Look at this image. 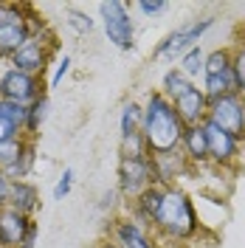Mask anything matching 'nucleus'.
Segmentation results:
<instances>
[{
    "label": "nucleus",
    "instance_id": "1",
    "mask_svg": "<svg viewBox=\"0 0 245 248\" xmlns=\"http://www.w3.org/2000/svg\"><path fill=\"white\" fill-rule=\"evenodd\" d=\"M144 144H147V155H164L181 147L186 127L178 116L175 105L169 102L164 93L158 91L150 96L147 108H144Z\"/></svg>",
    "mask_w": 245,
    "mask_h": 248
},
{
    "label": "nucleus",
    "instance_id": "2",
    "mask_svg": "<svg viewBox=\"0 0 245 248\" xmlns=\"http://www.w3.org/2000/svg\"><path fill=\"white\" fill-rule=\"evenodd\" d=\"M153 226L158 234H164L169 240H189L198 234V215L195 206L186 198V192H181L178 186H164L161 195V206L153 217Z\"/></svg>",
    "mask_w": 245,
    "mask_h": 248
},
{
    "label": "nucleus",
    "instance_id": "3",
    "mask_svg": "<svg viewBox=\"0 0 245 248\" xmlns=\"http://www.w3.org/2000/svg\"><path fill=\"white\" fill-rule=\"evenodd\" d=\"M29 6L0 3V57H15L29 37H37L43 26H31L26 20Z\"/></svg>",
    "mask_w": 245,
    "mask_h": 248
},
{
    "label": "nucleus",
    "instance_id": "4",
    "mask_svg": "<svg viewBox=\"0 0 245 248\" xmlns=\"http://www.w3.org/2000/svg\"><path fill=\"white\" fill-rule=\"evenodd\" d=\"M203 93L212 99L220 96H231L237 91V77H234V60H231L229 48H217L212 54H206V65H203Z\"/></svg>",
    "mask_w": 245,
    "mask_h": 248
},
{
    "label": "nucleus",
    "instance_id": "5",
    "mask_svg": "<svg viewBox=\"0 0 245 248\" xmlns=\"http://www.w3.org/2000/svg\"><path fill=\"white\" fill-rule=\"evenodd\" d=\"M214 127H220L223 133L234 136L237 141L245 139V96L231 93V96H220L209 102V119Z\"/></svg>",
    "mask_w": 245,
    "mask_h": 248
},
{
    "label": "nucleus",
    "instance_id": "6",
    "mask_svg": "<svg viewBox=\"0 0 245 248\" xmlns=\"http://www.w3.org/2000/svg\"><path fill=\"white\" fill-rule=\"evenodd\" d=\"M119 186H122V192L127 198H138L150 186H158L153 158L150 155H144V158H122L119 161Z\"/></svg>",
    "mask_w": 245,
    "mask_h": 248
},
{
    "label": "nucleus",
    "instance_id": "7",
    "mask_svg": "<svg viewBox=\"0 0 245 248\" xmlns=\"http://www.w3.org/2000/svg\"><path fill=\"white\" fill-rule=\"evenodd\" d=\"M99 12H102L105 31H107V37H110L113 46L122 48V51H130V48L136 46V43H133V37H136V26H133L130 12H127L124 3H119V0H105V3L99 6Z\"/></svg>",
    "mask_w": 245,
    "mask_h": 248
},
{
    "label": "nucleus",
    "instance_id": "8",
    "mask_svg": "<svg viewBox=\"0 0 245 248\" xmlns=\"http://www.w3.org/2000/svg\"><path fill=\"white\" fill-rule=\"evenodd\" d=\"M212 26H214V17H206V20H195V23H189V26H181V29L172 31L167 40L155 48V57H158V60H175L178 54L184 57L186 51L195 48V43H198Z\"/></svg>",
    "mask_w": 245,
    "mask_h": 248
},
{
    "label": "nucleus",
    "instance_id": "9",
    "mask_svg": "<svg viewBox=\"0 0 245 248\" xmlns=\"http://www.w3.org/2000/svg\"><path fill=\"white\" fill-rule=\"evenodd\" d=\"M0 99L3 102H12V105H26V108H31L40 99V79L12 68V71H6L0 77Z\"/></svg>",
    "mask_w": 245,
    "mask_h": 248
},
{
    "label": "nucleus",
    "instance_id": "10",
    "mask_svg": "<svg viewBox=\"0 0 245 248\" xmlns=\"http://www.w3.org/2000/svg\"><path fill=\"white\" fill-rule=\"evenodd\" d=\"M172 105L178 110L184 127H198L209 119V96L203 93V88L192 85L189 91H184L178 99H172Z\"/></svg>",
    "mask_w": 245,
    "mask_h": 248
},
{
    "label": "nucleus",
    "instance_id": "11",
    "mask_svg": "<svg viewBox=\"0 0 245 248\" xmlns=\"http://www.w3.org/2000/svg\"><path fill=\"white\" fill-rule=\"evenodd\" d=\"M31 223L23 212H17L12 206H3L0 209V246L3 248H20V243L26 240Z\"/></svg>",
    "mask_w": 245,
    "mask_h": 248
},
{
    "label": "nucleus",
    "instance_id": "12",
    "mask_svg": "<svg viewBox=\"0 0 245 248\" xmlns=\"http://www.w3.org/2000/svg\"><path fill=\"white\" fill-rule=\"evenodd\" d=\"M206 127V139H209V161H214V164H231L234 158H237V150H240V141L229 136V133H223L220 127H214L212 122H203Z\"/></svg>",
    "mask_w": 245,
    "mask_h": 248
},
{
    "label": "nucleus",
    "instance_id": "13",
    "mask_svg": "<svg viewBox=\"0 0 245 248\" xmlns=\"http://www.w3.org/2000/svg\"><path fill=\"white\" fill-rule=\"evenodd\" d=\"M12 62H15L17 71L31 74V77H40V74L46 71V62H48L46 48H43V43H40V34H37V37H29L26 46L12 57Z\"/></svg>",
    "mask_w": 245,
    "mask_h": 248
},
{
    "label": "nucleus",
    "instance_id": "14",
    "mask_svg": "<svg viewBox=\"0 0 245 248\" xmlns=\"http://www.w3.org/2000/svg\"><path fill=\"white\" fill-rule=\"evenodd\" d=\"M110 243L116 248H155L153 237L144 232V226L138 220H119L113 226Z\"/></svg>",
    "mask_w": 245,
    "mask_h": 248
},
{
    "label": "nucleus",
    "instance_id": "15",
    "mask_svg": "<svg viewBox=\"0 0 245 248\" xmlns=\"http://www.w3.org/2000/svg\"><path fill=\"white\" fill-rule=\"evenodd\" d=\"M29 122V108L26 105H12L0 99V141L17 139L20 130H26Z\"/></svg>",
    "mask_w": 245,
    "mask_h": 248
},
{
    "label": "nucleus",
    "instance_id": "16",
    "mask_svg": "<svg viewBox=\"0 0 245 248\" xmlns=\"http://www.w3.org/2000/svg\"><path fill=\"white\" fill-rule=\"evenodd\" d=\"M181 150L192 164H206L209 161V139H206V127H186L184 141H181Z\"/></svg>",
    "mask_w": 245,
    "mask_h": 248
},
{
    "label": "nucleus",
    "instance_id": "17",
    "mask_svg": "<svg viewBox=\"0 0 245 248\" xmlns=\"http://www.w3.org/2000/svg\"><path fill=\"white\" fill-rule=\"evenodd\" d=\"M9 206L29 217L31 212L37 209V189H34L31 184H26V181H15V184H12V198H9Z\"/></svg>",
    "mask_w": 245,
    "mask_h": 248
},
{
    "label": "nucleus",
    "instance_id": "18",
    "mask_svg": "<svg viewBox=\"0 0 245 248\" xmlns=\"http://www.w3.org/2000/svg\"><path fill=\"white\" fill-rule=\"evenodd\" d=\"M144 127V110L138 108L136 102H127L122 110V139H133L141 133Z\"/></svg>",
    "mask_w": 245,
    "mask_h": 248
},
{
    "label": "nucleus",
    "instance_id": "19",
    "mask_svg": "<svg viewBox=\"0 0 245 248\" xmlns=\"http://www.w3.org/2000/svg\"><path fill=\"white\" fill-rule=\"evenodd\" d=\"M161 88H164L161 93H164L169 102H172V99H178L184 91H189V88H192V79L186 77L181 68H172V71H167V77H164V85H161Z\"/></svg>",
    "mask_w": 245,
    "mask_h": 248
},
{
    "label": "nucleus",
    "instance_id": "20",
    "mask_svg": "<svg viewBox=\"0 0 245 248\" xmlns=\"http://www.w3.org/2000/svg\"><path fill=\"white\" fill-rule=\"evenodd\" d=\"M23 153H26V141L23 139L0 141V170H9L12 164H17Z\"/></svg>",
    "mask_w": 245,
    "mask_h": 248
},
{
    "label": "nucleus",
    "instance_id": "21",
    "mask_svg": "<svg viewBox=\"0 0 245 248\" xmlns=\"http://www.w3.org/2000/svg\"><path fill=\"white\" fill-rule=\"evenodd\" d=\"M48 108H51V102H48V96H40L34 105L29 108V122H26V133H37L40 130V124L48 119Z\"/></svg>",
    "mask_w": 245,
    "mask_h": 248
},
{
    "label": "nucleus",
    "instance_id": "22",
    "mask_svg": "<svg viewBox=\"0 0 245 248\" xmlns=\"http://www.w3.org/2000/svg\"><path fill=\"white\" fill-rule=\"evenodd\" d=\"M203 65H206V54L200 51V46H195L192 51H186L184 57H181V65H178V68L192 79V77H198L200 71H203Z\"/></svg>",
    "mask_w": 245,
    "mask_h": 248
},
{
    "label": "nucleus",
    "instance_id": "23",
    "mask_svg": "<svg viewBox=\"0 0 245 248\" xmlns=\"http://www.w3.org/2000/svg\"><path fill=\"white\" fill-rule=\"evenodd\" d=\"M31 164H34V144H26V153L20 155V161L17 164H12L9 170H3L9 178H15V181H20V178H26L31 172Z\"/></svg>",
    "mask_w": 245,
    "mask_h": 248
},
{
    "label": "nucleus",
    "instance_id": "24",
    "mask_svg": "<svg viewBox=\"0 0 245 248\" xmlns=\"http://www.w3.org/2000/svg\"><path fill=\"white\" fill-rule=\"evenodd\" d=\"M231 60H234V77H237V91H240V96H245V46L234 48V51H231Z\"/></svg>",
    "mask_w": 245,
    "mask_h": 248
},
{
    "label": "nucleus",
    "instance_id": "25",
    "mask_svg": "<svg viewBox=\"0 0 245 248\" xmlns=\"http://www.w3.org/2000/svg\"><path fill=\"white\" fill-rule=\"evenodd\" d=\"M71 186H74V170H65L60 178V184H57V189H54V198L57 201H65L68 192H71Z\"/></svg>",
    "mask_w": 245,
    "mask_h": 248
},
{
    "label": "nucleus",
    "instance_id": "26",
    "mask_svg": "<svg viewBox=\"0 0 245 248\" xmlns=\"http://www.w3.org/2000/svg\"><path fill=\"white\" fill-rule=\"evenodd\" d=\"M12 184H15V181L0 170V209H3V206H9V198H12Z\"/></svg>",
    "mask_w": 245,
    "mask_h": 248
},
{
    "label": "nucleus",
    "instance_id": "27",
    "mask_svg": "<svg viewBox=\"0 0 245 248\" xmlns=\"http://www.w3.org/2000/svg\"><path fill=\"white\" fill-rule=\"evenodd\" d=\"M68 15H71V26H74L79 34H85V31H91V29H93V20H91V17L79 15V12H68Z\"/></svg>",
    "mask_w": 245,
    "mask_h": 248
},
{
    "label": "nucleus",
    "instance_id": "28",
    "mask_svg": "<svg viewBox=\"0 0 245 248\" xmlns=\"http://www.w3.org/2000/svg\"><path fill=\"white\" fill-rule=\"evenodd\" d=\"M138 9H141V12H144L147 17H155V15H161V12L167 9V3H164V0H155V3H147V0H141V3H138Z\"/></svg>",
    "mask_w": 245,
    "mask_h": 248
},
{
    "label": "nucleus",
    "instance_id": "29",
    "mask_svg": "<svg viewBox=\"0 0 245 248\" xmlns=\"http://www.w3.org/2000/svg\"><path fill=\"white\" fill-rule=\"evenodd\" d=\"M68 71H71V57L65 54V57H62V62H60V68H57V74L51 77V85H60V82H62V77H65Z\"/></svg>",
    "mask_w": 245,
    "mask_h": 248
},
{
    "label": "nucleus",
    "instance_id": "30",
    "mask_svg": "<svg viewBox=\"0 0 245 248\" xmlns=\"http://www.w3.org/2000/svg\"><path fill=\"white\" fill-rule=\"evenodd\" d=\"M34 240H37V223H31V229L26 234V240L20 243V248H34Z\"/></svg>",
    "mask_w": 245,
    "mask_h": 248
},
{
    "label": "nucleus",
    "instance_id": "31",
    "mask_svg": "<svg viewBox=\"0 0 245 248\" xmlns=\"http://www.w3.org/2000/svg\"><path fill=\"white\" fill-rule=\"evenodd\" d=\"M102 248H116V246H113V243H107V246H102Z\"/></svg>",
    "mask_w": 245,
    "mask_h": 248
}]
</instances>
